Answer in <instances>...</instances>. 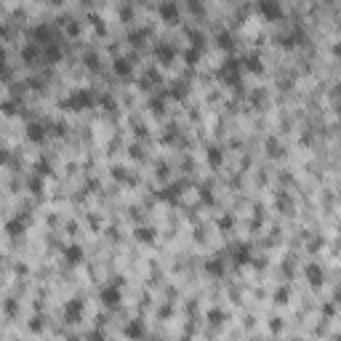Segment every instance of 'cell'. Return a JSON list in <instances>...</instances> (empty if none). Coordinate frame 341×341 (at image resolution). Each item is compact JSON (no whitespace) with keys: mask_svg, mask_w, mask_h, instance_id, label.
Returning <instances> with one entry per match:
<instances>
[{"mask_svg":"<svg viewBox=\"0 0 341 341\" xmlns=\"http://www.w3.org/2000/svg\"><path fill=\"white\" fill-rule=\"evenodd\" d=\"M101 301H104V306H110V309H117L120 306V288L117 285H110L101 291Z\"/></svg>","mask_w":341,"mask_h":341,"instance_id":"cell-1","label":"cell"},{"mask_svg":"<svg viewBox=\"0 0 341 341\" xmlns=\"http://www.w3.org/2000/svg\"><path fill=\"white\" fill-rule=\"evenodd\" d=\"M64 259H67V264H80L83 261V248L80 246H67L64 248Z\"/></svg>","mask_w":341,"mask_h":341,"instance_id":"cell-2","label":"cell"},{"mask_svg":"<svg viewBox=\"0 0 341 341\" xmlns=\"http://www.w3.org/2000/svg\"><path fill=\"white\" fill-rule=\"evenodd\" d=\"M80 306H83V301H80V299L70 301V304L64 306V315H67V320H70V322H75L77 317H80Z\"/></svg>","mask_w":341,"mask_h":341,"instance_id":"cell-3","label":"cell"},{"mask_svg":"<svg viewBox=\"0 0 341 341\" xmlns=\"http://www.w3.org/2000/svg\"><path fill=\"white\" fill-rule=\"evenodd\" d=\"M126 336L141 339V336H144V322H141V320H131L128 325H126Z\"/></svg>","mask_w":341,"mask_h":341,"instance_id":"cell-4","label":"cell"},{"mask_svg":"<svg viewBox=\"0 0 341 341\" xmlns=\"http://www.w3.org/2000/svg\"><path fill=\"white\" fill-rule=\"evenodd\" d=\"M309 275H312V277H309L312 283H317V280H320V277H317V275H320V272H317V266H309Z\"/></svg>","mask_w":341,"mask_h":341,"instance_id":"cell-5","label":"cell"},{"mask_svg":"<svg viewBox=\"0 0 341 341\" xmlns=\"http://www.w3.org/2000/svg\"><path fill=\"white\" fill-rule=\"evenodd\" d=\"M139 240H152V232H147V229H139Z\"/></svg>","mask_w":341,"mask_h":341,"instance_id":"cell-6","label":"cell"},{"mask_svg":"<svg viewBox=\"0 0 341 341\" xmlns=\"http://www.w3.org/2000/svg\"><path fill=\"white\" fill-rule=\"evenodd\" d=\"M88 341H101V333H99V331H94V333H88Z\"/></svg>","mask_w":341,"mask_h":341,"instance_id":"cell-7","label":"cell"}]
</instances>
